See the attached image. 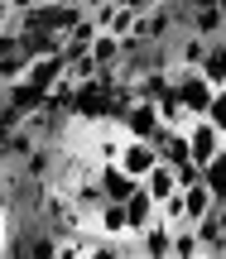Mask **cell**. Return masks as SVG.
I'll return each mask as SVG.
<instances>
[{
  "mask_svg": "<svg viewBox=\"0 0 226 259\" xmlns=\"http://www.w3.org/2000/svg\"><path fill=\"white\" fill-rule=\"evenodd\" d=\"M15 24V10H10V0H0V29H10Z\"/></svg>",
  "mask_w": 226,
  "mask_h": 259,
  "instance_id": "obj_21",
  "label": "cell"
},
{
  "mask_svg": "<svg viewBox=\"0 0 226 259\" xmlns=\"http://www.w3.org/2000/svg\"><path fill=\"white\" fill-rule=\"evenodd\" d=\"M202 115H207V120L226 135V87H217V92H212V101H207V111H202Z\"/></svg>",
  "mask_w": 226,
  "mask_h": 259,
  "instance_id": "obj_19",
  "label": "cell"
},
{
  "mask_svg": "<svg viewBox=\"0 0 226 259\" xmlns=\"http://www.w3.org/2000/svg\"><path fill=\"white\" fill-rule=\"evenodd\" d=\"M221 149H226V135L207 120V115H193L188 120V154H193V163L202 168L207 158H217Z\"/></svg>",
  "mask_w": 226,
  "mask_h": 259,
  "instance_id": "obj_1",
  "label": "cell"
},
{
  "mask_svg": "<svg viewBox=\"0 0 226 259\" xmlns=\"http://www.w3.org/2000/svg\"><path fill=\"white\" fill-rule=\"evenodd\" d=\"M116 120H121V130L125 135H140V139H154L159 135V111H154V101H140V96H135V101H125V111L116 115Z\"/></svg>",
  "mask_w": 226,
  "mask_h": 259,
  "instance_id": "obj_3",
  "label": "cell"
},
{
  "mask_svg": "<svg viewBox=\"0 0 226 259\" xmlns=\"http://www.w3.org/2000/svg\"><path fill=\"white\" fill-rule=\"evenodd\" d=\"M217 5H221V15H226V0H217Z\"/></svg>",
  "mask_w": 226,
  "mask_h": 259,
  "instance_id": "obj_25",
  "label": "cell"
},
{
  "mask_svg": "<svg viewBox=\"0 0 226 259\" xmlns=\"http://www.w3.org/2000/svg\"><path fill=\"white\" fill-rule=\"evenodd\" d=\"M207 44H212V38L193 34V29H178V34L169 38V53H173V63H183V67H198L202 58H207Z\"/></svg>",
  "mask_w": 226,
  "mask_h": 259,
  "instance_id": "obj_5",
  "label": "cell"
},
{
  "mask_svg": "<svg viewBox=\"0 0 226 259\" xmlns=\"http://www.w3.org/2000/svg\"><path fill=\"white\" fill-rule=\"evenodd\" d=\"M198 72L207 77L212 87H226V38H212L207 44V58L198 63Z\"/></svg>",
  "mask_w": 226,
  "mask_h": 259,
  "instance_id": "obj_13",
  "label": "cell"
},
{
  "mask_svg": "<svg viewBox=\"0 0 226 259\" xmlns=\"http://www.w3.org/2000/svg\"><path fill=\"white\" fill-rule=\"evenodd\" d=\"M67 72V58L63 53H39V58H29V67H24V82L29 87H39V92H53L58 87V77Z\"/></svg>",
  "mask_w": 226,
  "mask_h": 259,
  "instance_id": "obj_4",
  "label": "cell"
},
{
  "mask_svg": "<svg viewBox=\"0 0 226 259\" xmlns=\"http://www.w3.org/2000/svg\"><path fill=\"white\" fill-rule=\"evenodd\" d=\"M212 206H217V197L207 192V183H193V187H183V221H188V226L207 221V216H212Z\"/></svg>",
  "mask_w": 226,
  "mask_h": 259,
  "instance_id": "obj_9",
  "label": "cell"
},
{
  "mask_svg": "<svg viewBox=\"0 0 226 259\" xmlns=\"http://www.w3.org/2000/svg\"><path fill=\"white\" fill-rule=\"evenodd\" d=\"M154 163H159V149H154V139H140V135H125V139H121L116 168H125L130 178H144Z\"/></svg>",
  "mask_w": 226,
  "mask_h": 259,
  "instance_id": "obj_2",
  "label": "cell"
},
{
  "mask_svg": "<svg viewBox=\"0 0 226 259\" xmlns=\"http://www.w3.org/2000/svg\"><path fill=\"white\" fill-rule=\"evenodd\" d=\"M10 235H15V206H10V192L0 187V245L10 254Z\"/></svg>",
  "mask_w": 226,
  "mask_h": 259,
  "instance_id": "obj_18",
  "label": "cell"
},
{
  "mask_svg": "<svg viewBox=\"0 0 226 259\" xmlns=\"http://www.w3.org/2000/svg\"><path fill=\"white\" fill-rule=\"evenodd\" d=\"M140 187H144V192L154 197V206H159V202H164L169 192H178V168H173V163H164V158H159V163H154L149 173L140 178Z\"/></svg>",
  "mask_w": 226,
  "mask_h": 259,
  "instance_id": "obj_8",
  "label": "cell"
},
{
  "mask_svg": "<svg viewBox=\"0 0 226 259\" xmlns=\"http://www.w3.org/2000/svg\"><path fill=\"white\" fill-rule=\"evenodd\" d=\"M202 183H207V192L217 197V202H226V149L202 163Z\"/></svg>",
  "mask_w": 226,
  "mask_h": 259,
  "instance_id": "obj_15",
  "label": "cell"
},
{
  "mask_svg": "<svg viewBox=\"0 0 226 259\" xmlns=\"http://www.w3.org/2000/svg\"><path fill=\"white\" fill-rule=\"evenodd\" d=\"M125 221H130V235H140L144 226L159 221V206H154V197L144 192V187H135V192L125 197Z\"/></svg>",
  "mask_w": 226,
  "mask_h": 259,
  "instance_id": "obj_6",
  "label": "cell"
},
{
  "mask_svg": "<svg viewBox=\"0 0 226 259\" xmlns=\"http://www.w3.org/2000/svg\"><path fill=\"white\" fill-rule=\"evenodd\" d=\"M0 178H5V158H0Z\"/></svg>",
  "mask_w": 226,
  "mask_h": 259,
  "instance_id": "obj_24",
  "label": "cell"
},
{
  "mask_svg": "<svg viewBox=\"0 0 226 259\" xmlns=\"http://www.w3.org/2000/svg\"><path fill=\"white\" fill-rule=\"evenodd\" d=\"M169 254H173V259H202V240H198V226H173Z\"/></svg>",
  "mask_w": 226,
  "mask_h": 259,
  "instance_id": "obj_14",
  "label": "cell"
},
{
  "mask_svg": "<svg viewBox=\"0 0 226 259\" xmlns=\"http://www.w3.org/2000/svg\"><path fill=\"white\" fill-rule=\"evenodd\" d=\"M154 111H159V125H164V130H188V120H193V111H188L173 92H164L159 101H154Z\"/></svg>",
  "mask_w": 226,
  "mask_h": 259,
  "instance_id": "obj_12",
  "label": "cell"
},
{
  "mask_svg": "<svg viewBox=\"0 0 226 259\" xmlns=\"http://www.w3.org/2000/svg\"><path fill=\"white\" fill-rule=\"evenodd\" d=\"M221 38H226V24H221Z\"/></svg>",
  "mask_w": 226,
  "mask_h": 259,
  "instance_id": "obj_26",
  "label": "cell"
},
{
  "mask_svg": "<svg viewBox=\"0 0 226 259\" xmlns=\"http://www.w3.org/2000/svg\"><path fill=\"white\" fill-rule=\"evenodd\" d=\"M101 5H111V0H82V10L92 15V10H101Z\"/></svg>",
  "mask_w": 226,
  "mask_h": 259,
  "instance_id": "obj_22",
  "label": "cell"
},
{
  "mask_svg": "<svg viewBox=\"0 0 226 259\" xmlns=\"http://www.w3.org/2000/svg\"><path fill=\"white\" fill-rule=\"evenodd\" d=\"M159 221H164V226H188V221H183V187L159 202Z\"/></svg>",
  "mask_w": 226,
  "mask_h": 259,
  "instance_id": "obj_17",
  "label": "cell"
},
{
  "mask_svg": "<svg viewBox=\"0 0 226 259\" xmlns=\"http://www.w3.org/2000/svg\"><path fill=\"white\" fill-rule=\"evenodd\" d=\"M87 53H92V58H96V67L106 72V67H121L125 48H121V38H116V34H106V29H96V38L87 44Z\"/></svg>",
  "mask_w": 226,
  "mask_h": 259,
  "instance_id": "obj_11",
  "label": "cell"
},
{
  "mask_svg": "<svg viewBox=\"0 0 226 259\" xmlns=\"http://www.w3.org/2000/svg\"><path fill=\"white\" fill-rule=\"evenodd\" d=\"M5 53H19V29L10 24V29H0V58Z\"/></svg>",
  "mask_w": 226,
  "mask_h": 259,
  "instance_id": "obj_20",
  "label": "cell"
},
{
  "mask_svg": "<svg viewBox=\"0 0 226 259\" xmlns=\"http://www.w3.org/2000/svg\"><path fill=\"white\" fill-rule=\"evenodd\" d=\"M96 183H101V192L111 197V202H125V197L140 187V178H130L125 168H116V163H101V168H96Z\"/></svg>",
  "mask_w": 226,
  "mask_h": 259,
  "instance_id": "obj_7",
  "label": "cell"
},
{
  "mask_svg": "<svg viewBox=\"0 0 226 259\" xmlns=\"http://www.w3.org/2000/svg\"><path fill=\"white\" fill-rule=\"evenodd\" d=\"M96 72H101V67H96V58L87 53V48H82V53H72V58H67V77H72L77 87H82V82H92Z\"/></svg>",
  "mask_w": 226,
  "mask_h": 259,
  "instance_id": "obj_16",
  "label": "cell"
},
{
  "mask_svg": "<svg viewBox=\"0 0 226 259\" xmlns=\"http://www.w3.org/2000/svg\"><path fill=\"white\" fill-rule=\"evenodd\" d=\"M169 240H173V226L154 221V226H144V231L135 235V254H149V259H164V254H169Z\"/></svg>",
  "mask_w": 226,
  "mask_h": 259,
  "instance_id": "obj_10",
  "label": "cell"
},
{
  "mask_svg": "<svg viewBox=\"0 0 226 259\" xmlns=\"http://www.w3.org/2000/svg\"><path fill=\"white\" fill-rule=\"evenodd\" d=\"M58 5H77V10H82V0H58Z\"/></svg>",
  "mask_w": 226,
  "mask_h": 259,
  "instance_id": "obj_23",
  "label": "cell"
}]
</instances>
